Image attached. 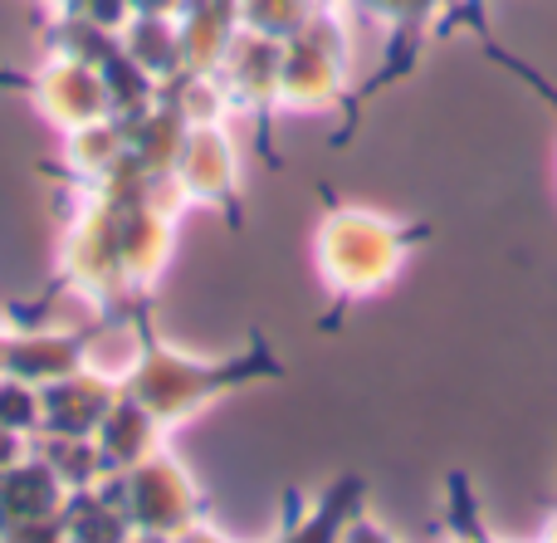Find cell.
<instances>
[{"mask_svg":"<svg viewBox=\"0 0 557 543\" xmlns=\"http://www.w3.org/2000/svg\"><path fill=\"white\" fill-rule=\"evenodd\" d=\"M347 84V15L343 0L318 5L298 35L278 45V103L313 113L327 108Z\"/></svg>","mask_w":557,"mask_h":543,"instance_id":"cell-1","label":"cell"},{"mask_svg":"<svg viewBox=\"0 0 557 543\" xmlns=\"http://www.w3.org/2000/svg\"><path fill=\"white\" fill-rule=\"evenodd\" d=\"M401 231L382 215L367 211H333L318 235V255H323V274L347 294H367L401 264Z\"/></svg>","mask_w":557,"mask_h":543,"instance_id":"cell-2","label":"cell"},{"mask_svg":"<svg viewBox=\"0 0 557 543\" xmlns=\"http://www.w3.org/2000/svg\"><path fill=\"white\" fill-rule=\"evenodd\" d=\"M29 84H35L39 113H45L49 123L69 127V133H78V127L103 123L108 118V88H103V78H98L94 64L54 59V64H49L45 74H35Z\"/></svg>","mask_w":557,"mask_h":543,"instance_id":"cell-3","label":"cell"},{"mask_svg":"<svg viewBox=\"0 0 557 543\" xmlns=\"http://www.w3.org/2000/svg\"><path fill=\"white\" fill-rule=\"evenodd\" d=\"M182 196H196V201H231L235 196V147L231 137L221 133V123H196L186 127L182 157L172 166Z\"/></svg>","mask_w":557,"mask_h":543,"instance_id":"cell-4","label":"cell"},{"mask_svg":"<svg viewBox=\"0 0 557 543\" xmlns=\"http://www.w3.org/2000/svg\"><path fill=\"white\" fill-rule=\"evenodd\" d=\"M117 45H123V54L137 59V64L157 78V84L186 69L182 25H176V20H166V15H133L123 25V35H117Z\"/></svg>","mask_w":557,"mask_h":543,"instance_id":"cell-5","label":"cell"},{"mask_svg":"<svg viewBox=\"0 0 557 543\" xmlns=\"http://www.w3.org/2000/svg\"><path fill=\"white\" fill-rule=\"evenodd\" d=\"M235 5H240V29H255V35L284 45L288 35H298L308 25V15L323 0H235Z\"/></svg>","mask_w":557,"mask_h":543,"instance_id":"cell-6","label":"cell"},{"mask_svg":"<svg viewBox=\"0 0 557 543\" xmlns=\"http://www.w3.org/2000/svg\"><path fill=\"white\" fill-rule=\"evenodd\" d=\"M343 10H362V15L382 20L392 29H416L441 10V0H343Z\"/></svg>","mask_w":557,"mask_h":543,"instance_id":"cell-7","label":"cell"},{"mask_svg":"<svg viewBox=\"0 0 557 543\" xmlns=\"http://www.w3.org/2000/svg\"><path fill=\"white\" fill-rule=\"evenodd\" d=\"M74 15H84L88 25H98V29H108V35H123V25L133 20V5L127 0H74Z\"/></svg>","mask_w":557,"mask_h":543,"instance_id":"cell-8","label":"cell"},{"mask_svg":"<svg viewBox=\"0 0 557 543\" xmlns=\"http://www.w3.org/2000/svg\"><path fill=\"white\" fill-rule=\"evenodd\" d=\"M133 5V15H166V20H176L191 0H127Z\"/></svg>","mask_w":557,"mask_h":543,"instance_id":"cell-9","label":"cell"},{"mask_svg":"<svg viewBox=\"0 0 557 543\" xmlns=\"http://www.w3.org/2000/svg\"><path fill=\"white\" fill-rule=\"evenodd\" d=\"M49 5H54V10H69V5H74V0H49Z\"/></svg>","mask_w":557,"mask_h":543,"instance_id":"cell-10","label":"cell"}]
</instances>
